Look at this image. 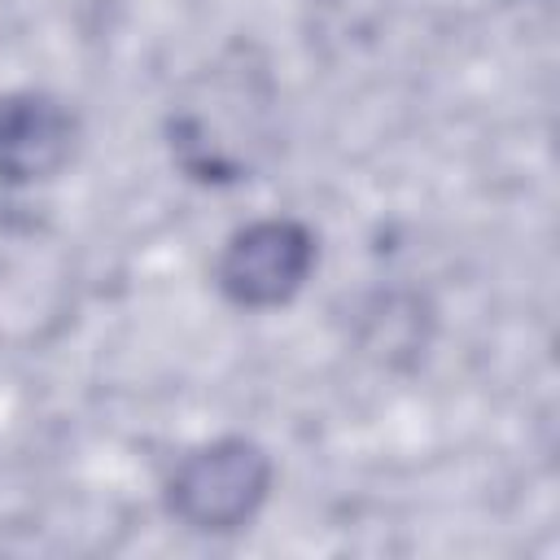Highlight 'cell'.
<instances>
[{"mask_svg": "<svg viewBox=\"0 0 560 560\" xmlns=\"http://www.w3.org/2000/svg\"><path fill=\"white\" fill-rule=\"evenodd\" d=\"M271 83L245 61H214L184 83L166 114L171 162L206 184L228 188L254 175L271 140Z\"/></svg>", "mask_w": 560, "mask_h": 560, "instance_id": "6da1fadb", "label": "cell"}, {"mask_svg": "<svg viewBox=\"0 0 560 560\" xmlns=\"http://www.w3.org/2000/svg\"><path fill=\"white\" fill-rule=\"evenodd\" d=\"M271 481H276L271 455L254 438L228 433L184 451L171 464L162 481V508L175 525L223 538L245 529L262 512Z\"/></svg>", "mask_w": 560, "mask_h": 560, "instance_id": "7a4b0ae2", "label": "cell"}, {"mask_svg": "<svg viewBox=\"0 0 560 560\" xmlns=\"http://www.w3.org/2000/svg\"><path fill=\"white\" fill-rule=\"evenodd\" d=\"M319 262V241L302 219L267 214L249 219L214 254V289L236 311L289 306Z\"/></svg>", "mask_w": 560, "mask_h": 560, "instance_id": "3957f363", "label": "cell"}, {"mask_svg": "<svg viewBox=\"0 0 560 560\" xmlns=\"http://www.w3.org/2000/svg\"><path fill=\"white\" fill-rule=\"evenodd\" d=\"M79 144V118L48 92H0V184L31 188L57 179Z\"/></svg>", "mask_w": 560, "mask_h": 560, "instance_id": "277c9868", "label": "cell"}]
</instances>
